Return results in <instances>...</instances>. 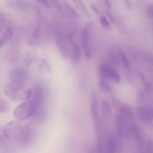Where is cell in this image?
<instances>
[{
    "mask_svg": "<svg viewBox=\"0 0 153 153\" xmlns=\"http://www.w3.org/2000/svg\"><path fill=\"white\" fill-rule=\"evenodd\" d=\"M4 136L10 141L16 142L22 145H27L32 139V131L27 126L17 121L7 123L3 130Z\"/></svg>",
    "mask_w": 153,
    "mask_h": 153,
    "instance_id": "obj_1",
    "label": "cell"
},
{
    "mask_svg": "<svg viewBox=\"0 0 153 153\" xmlns=\"http://www.w3.org/2000/svg\"><path fill=\"white\" fill-rule=\"evenodd\" d=\"M25 85L18 81L10 80L4 86V94L7 97L13 101L23 99L25 98L26 91L25 90Z\"/></svg>",
    "mask_w": 153,
    "mask_h": 153,
    "instance_id": "obj_2",
    "label": "cell"
},
{
    "mask_svg": "<svg viewBox=\"0 0 153 153\" xmlns=\"http://www.w3.org/2000/svg\"><path fill=\"white\" fill-rule=\"evenodd\" d=\"M35 104L30 98L25 100L21 104L18 105L14 110V116L19 121H23L35 114Z\"/></svg>",
    "mask_w": 153,
    "mask_h": 153,
    "instance_id": "obj_3",
    "label": "cell"
},
{
    "mask_svg": "<svg viewBox=\"0 0 153 153\" xmlns=\"http://www.w3.org/2000/svg\"><path fill=\"white\" fill-rule=\"evenodd\" d=\"M91 115L94 124L95 131L97 133L102 131V124L100 118L99 111V101L98 97L96 93H94L91 96Z\"/></svg>",
    "mask_w": 153,
    "mask_h": 153,
    "instance_id": "obj_4",
    "label": "cell"
},
{
    "mask_svg": "<svg viewBox=\"0 0 153 153\" xmlns=\"http://www.w3.org/2000/svg\"><path fill=\"white\" fill-rule=\"evenodd\" d=\"M93 26V22L87 23L83 27L81 33V38L82 41V48L84 52L85 56L87 59L91 57V48L90 43V29Z\"/></svg>",
    "mask_w": 153,
    "mask_h": 153,
    "instance_id": "obj_5",
    "label": "cell"
},
{
    "mask_svg": "<svg viewBox=\"0 0 153 153\" xmlns=\"http://www.w3.org/2000/svg\"><path fill=\"white\" fill-rule=\"evenodd\" d=\"M99 74L108 79L109 81H112L118 83L120 81V75L118 71L113 66L106 63H103L100 64L99 67Z\"/></svg>",
    "mask_w": 153,
    "mask_h": 153,
    "instance_id": "obj_6",
    "label": "cell"
},
{
    "mask_svg": "<svg viewBox=\"0 0 153 153\" xmlns=\"http://www.w3.org/2000/svg\"><path fill=\"white\" fill-rule=\"evenodd\" d=\"M136 112L139 119L145 124L152 123L153 118L152 109L145 106H138L136 109Z\"/></svg>",
    "mask_w": 153,
    "mask_h": 153,
    "instance_id": "obj_7",
    "label": "cell"
},
{
    "mask_svg": "<svg viewBox=\"0 0 153 153\" xmlns=\"http://www.w3.org/2000/svg\"><path fill=\"white\" fill-rule=\"evenodd\" d=\"M56 42L61 54L65 57L70 56V51L69 50L65 37L61 32L56 33Z\"/></svg>",
    "mask_w": 153,
    "mask_h": 153,
    "instance_id": "obj_8",
    "label": "cell"
},
{
    "mask_svg": "<svg viewBox=\"0 0 153 153\" xmlns=\"http://www.w3.org/2000/svg\"><path fill=\"white\" fill-rule=\"evenodd\" d=\"M11 80H16L26 84L29 78V74L26 71L23 69L16 68L13 69L10 72Z\"/></svg>",
    "mask_w": 153,
    "mask_h": 153,
    "instance_id": "obj_9",
    "label": "cell"
},
{
    "mask_svg": "<svg viewBox=\"0 0 153 153\" xmlns=\"http://www.w3.org/2000/svg\"><path fill=\"white\" fill-rule=\"evenodd\" d=\"M128 132L139 146H142L143 145V137L140 128L136 124H130L128 128Z\"/></svg>",
    "mask_w": 153,
    "mask_h": 153,
    "instance_id": "obj_10",
    "label": "cell"
},
{
    "mask_svg": "<svg viewBox=\"0 0 153 153\" xmlns=\"http://www.w3.org/2000/svg\"><path fill=\"white\" fill-rule=\"evenodd\" d=\"M115 120L117 135L120 138H122L126 130V125L125 123L126 120L119 114H116Z\"/></svg>",
    "mask_w": 153,
    "mask_h": 153,
    "instance_id": "obj_11",
    "label": "cell"
},
{
    "mask_svg": "<svg viewBox=\"0 0 153 153\" xmlns=\"http://www.w3.org/2000/svg\"><path fill=\"white\" fill-rule=\"evenodd\" d=\"M118 114L125 120H133L134 119V114L132 109L126 104H123L119 107Z\"/></svg>",
    "mask_w": 153,
    "mask_h": 153,
    "instance_id": "obj_12",
    "label": "cell"
},
{
    "mask_svg": "<svg viewBox=\"0 0 153 153\" xmlns=\"http://www.w3.org/2000/svg\"><path fill=\"white\" fill-rule=\"evenodd\" d=\"M101 112L103 117L109 118L112 116V109L109 102L106 100H103L101 102Z\"/></svg>",
    "mask_w": 153,
    "mask_h": 153,
    "instance_id": "obj_13",
    "label": "cell"
},
{
    "mask_svg": "<svg viewBox=\"0 0 153 153\" xmlns=\"http://www.w3.org/2000/svg\"><path fill=\"white\" fill-rule=\"evenodd\" d=\"M71 51L70 53V56L74 60H78L80 58L81 51L79 45L77 42L71 41Z\"/></svg>",
    "mask_w": 153,
    "mask_h": 153,
    "instance_id": "obj_14",
    "label": "cell"
},
{
    "mask_svg": "<svg viewBox=\"0 0 153 153\" xmlns=\"http://www.w3.org/2000/svg\"><path fill=\"white\" fill-rule=\"evenodd\" d=\"M99 86L101 90L105 93H108L112 90V88L109 83V80L101 75H99Z\"/></svg>",
    "mask_w": 153,
    "mask_h": 153,
    "instance_id": "obj_15",
    "label": "cell"
},
{
    "mask_svg": "<svg viewBox=\"0 0 153 153\" xmlns=\"http://www.w3.org/2000/svg\"><path fill=\"white\" fill-rule=\"evenodd\" d=\"M117 144L115 140L109 137L107 140L106 143V153H117Z\"/></svg>",
    "mask_w": 153,
    "mask_h": 153,
    "instance_id": "obj_16",
    "label": "cell"
},
{
    "mask_svg": "<svg viewBox=\"0 0 153 153\" xmlns=\"http://www.w3.org/2000/svg\"><path fill=\"white\" fill-rule=\"evenodd\" d=\"M118 56L120 59L122 65H123V66L126 69H128L130 67V63H129L128 59L126 55L124 54V53H123V51H121L120 50L118 51Z\"/></svg>",
    "mask_w": 153,
    "mask_h": 153,
    "instance_id": "obj_17",
    "label": "cell"
},
{
    "mask_svg": "<svg viewBox=\"0 0 153 153\" xmlns=\"http://www.w3.org/2000/svg\"><path fill=\"white\" fill-rule=\"evenodd\" d=\"M39 28H36L33 32L31 37L29 39V42L31 45L35 46L38 44V39H39Z\"/></svg>",
    "mask_w": 153,
    "mask_h": 153,
    "instance_id": "obj_18",
    "label": "cell"
},
{
    "mask_svg": "<svg viewBox=\"0 0 153 153\" xmlns=\"http://www.w3.org/2000/svg\"><path fill=\"white\" fill-rule=\"evenodd\" d=\"M17 6L21 10H26L29 8L30 4L28 1L26 0H19L16 2Z\"/></svg>",
    "mask_w": 153,
    "mask_h": 153,
    "instance_id": "obj_19",
    "label": "cell"
},
{
    "mask_svg": "<svg viewBox=\"0 0 153 153\" xmlns=\"http://www.w3.org/2000/svg\"><path fill=\"white\" fill-rule=\"evenodd\" d=\"M74 3L77 6V7L84 13L85 14V15H87L88 14V11H87V9L86 8V7L85 6L84 4L83 3V2L82 1V0H72Z\"/></svg>",
    "mask_w": 153,
    "mask_h": 153,
    "instance_id": "obj_20",
    "label": "cell"
},
{
    "mask_svg": "<svg viewBox=\"0 0 153 153\" xmlns=\"http://www.w3.org/2000/svg\"><path fill=\"white\" fill-rule=\"evenodd\" d=\"M64 7H65V9L66 10V11H68V13L69 14H71V15H72L74 17H79V15L77 13V12L75 11V10L68 3L65 2L64 3Z\"/></svg>",
    "mask_w": 153,
    "mask_h": 153,
    "instance_id": "obj_21",
    "label": "cell"
},
{
    "mask_svg": "<svg viewBox=\"0 0 153 153\" xmlns=\"http://www.w3.org/2000/svg\"><path fill=\"white\" fill-rule=\"evenodd\" d=\"M100 22L101 23V25H102V26L106 29H111V25L110 23L109 22V21L108 20L107 18L104 16H100Z\"/></svg>",
    "mask_w": 153,
    "mask_h": 153,
    "instance_id": "obj_22",
    "label": "cell"
},
{
    "mask_svg": "<svg viewBox=\"0 0 153 153\" xmlns=\"http://www.w3.org/2000/svg\"><path fill=\"white\" fill-rule=\"evenodd\" d=\"M50 4L53 5V7L57 10L61 11H62V6L60 4V2H59V0H48Z\"/></svg>",
    "mask_w": 153,
    "mask_h": 153,
    "instance_id": "obj_23",
    "label": "cell"
},
{
    "mask_svg": "<svg viewBox=\"0 0 153 153\" xmlns=\"http://www.w3.org/2000/svg\"><path fill=\"white\" fill-rule=\"evenodd\" d=\"M11 36H12V30H11V29L10 27H8L5 32V33H4V40L5 41V42H8L9 41V40L11 39Z\"/></svg>",
    "mask_w": 153,
    "mask_h": 153,
    "instance_id": "obj_24",
    "label": "cell"
},
{
    "mask_svg": "<svg viewBox=\"0 0 153 153\" xmlns=\"http://www.w3.org/2000/svg\"><path fill=\"white\" fill-rule=\"evenodd\" d=\"M7 109V102L3 99L0 97V113L4 112Z\"/></svg>",
    "mask_w": 153,
    "mask_h": 153,
    "instance_id": "obj_25",
    "label": "cell"
},
{
    "mask_svg": "<svg viewBox=\"0 0 153 153\" xmlns=\"http://www.w3.org/2000/svg\"><path fill=\"white\" fill-rule=\"evenodd\" d=\"M37 1L47 9H50L51 8V5L48 0H37Z\"/></svg>",
    "mask_w": 153,
    "mask_h": 153,
    "instance_id": "obj_26",
    "label": "cell"
},
{
    "mask_svg": "<svg viewBox=\"0 0 153 153\" xmlns=\"http://www.w3.org/2000/svg\"><path fill=\"white\" fill-rule=\"evenodd\" d=\"M146 14H148V17H150L151 19H152V16H153V7H152V4L148 5L147 6L146 9Z\"/></svg>",
    "mask_w": 153,
    "mask_h": 153,
    "instance_id": "obj_27",
    "label": "cell"
},
{
    "mask_svg": "<svg viewBox=\"0 0 153 153\" xmlns=\"http://www.w3.org/2000/svg\"><path fill=\"white\" fill-rule=\"evenodd\" d=\"M90 7H91V8L92 9V10L94 12V13H96V14H97V15H99L100 13H99V11L98 8H97V7L96 5V4H91L90 5Z\"/></svg>",
    "mask_w": 153,
    "mask_h": 153,
    "instance_id": "obj_28",
    "label": "cell"
},
{
    "mask_svg": "<svg viewBox=\"0 0 153 153\" xmlns=\"http://www.w3.org/2000/svg\"><path fill=\"white\" fill-rule=\"evenodd\" d=\"M6 19V15L4 13H0V23H3Z\"/></svg>",
    "mask_w": 153,
    "mask_h": 153,
    "instance_id": "obj_29",
    "label": "cell"
},
{
    "mask_svg": "<svg viewBox=\"0 0 153 153\" xmlns=\"http://www.w3.org/2000/svg\"><path fill=\"white\" fill-rule=\"evenodd\" d=\"M124 1H125V4H126L127 8L128 10H131V7H132V4H131V0H124Z\"/></svg>",
    "mask_w": 153,
    "mask_h": 153,
    "instance_id": "obj_30",
    "label": "cell"
},
{
    "mask_svg": "<svg viewBox=\"0 0 153 153\" xmlns=\"http://www.w3.org/2000/svg\"><path fill=\"white\" fill-rule=\"evenodd\" d=\"M106 14H107L108 18L109 19V20H111V22L112 23H115V19H114V17H113V16L111 14V13H110L109 12L106 11Z\"/></svg>",
    "mask_w": 153,
    "mask_h": 153,
    "instance_id": "obj_31",
    "label": "cell"
},
{
    "mask_svg": "<svg viewBox=\"0 0 153 153\" xmlns=\"http://www.w3.org/2000/svg\"><path fill=\"white\" fill-rule=\"evenodd\" d=\"M104 1V2L106 5V6L108 8H111V2H110V0H103Z\"/></svg>",
    "mask_w": 153,
    "mask_h": 153,
    "instance_id": "obj_32",
    "label": "cell"
},
{
    "mask_svg": "<svg viewBox=\"0 0 153 153\" xmlns=\"http://www.w3.org/2000/svg\"><path fill=\"white\" fill-rule=\"evenodd\" d=\"M5 43H6V42H5V41L4 40V38L0 39V47L4 46V45L5 44Z\"/></svg>",
    "mask_w": 153,
    "mask_h": 153,
    "instance_id": "obj_33",
    "label": "cell"
},
{
    "mask_svg": "<svg viewBox=\"0 0 153 153\" xmlns=\"http://www.w3.org/2000/svg\"><path fill=\"white\" fill-rule=\"evenodd\" d=\"M0 141H1V136H0Z\"/></svg>",
    "mask_w": 153,
    "mask_h": 153,
    "instance_id": "obj_34",
    "label": "cell"
}]
</instances>
